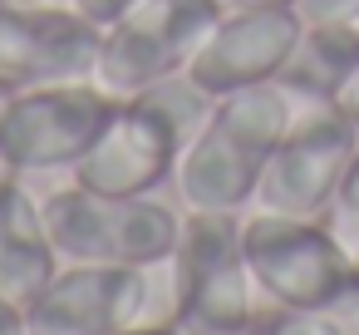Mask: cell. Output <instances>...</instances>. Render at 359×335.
<instances>
[{
    "instance_id": "obj_3",
    "label": "cell",
    "mask_w": 359,
    "mask_h": 335,
    "mask_svg": "<svg viewBox=\"0 0 359 335\" xmlns=\"http://www.w3.org/2000/svg\"><path fill=\"white\" fill-rule=\"evenodd\" d=\"M241 251L261 301L285 310H334L359 276L354 251L320 217L256 212L241 222Z\"/></svg>"
},
{
    "instance_id": "obj_24",
    "label": "cell",
    "mask_w": 359,
    "mask_h": 335,
    "mask_svg": "<svg viewBox=\"0 0 359 335\" xmlns=\"http://www.w3.org/2000/svg\"><path fill=\"white\" fill-rule=\"evenodd\" d=\"M354 271H359V251H354ZM354 286H359V276H354Z\"/></svg>"
},
{
    "instance_id": "obj_11",
    "label": "cell",
    "mask_w": 359,
    "mask_h": 335,
    "mask_svg": "<svg viewBox=\"0 0 359 335\" xmlns=\"http://www.w3.org/2000/svg\"><path fill=\"white\" fill-rule=\"evenodd\" d=\"M300 30L305 25L295 20V11H222V20L197 45L187 74L212 99L241 94L251 84H271L280 79Z\"/></svg>"
},
{
    "instance_id": "obj_4",
    "label": "cell",
    "mask_w": 359,
    "mask_h": 335,
    "mask_svg": "<svg viewBox=\"0 0 359 335\" xmlns=\"http://www.w3.org/2000/svg\"><path fill=\"white\" fill-rule=\"evenodd\" d=\"M45 227L60 251V261H114V266H168L182 217L148 197H104L89 188H60L45 202Z\"/></svg>"
},
{
    "instance_id": "obj_1",
    "label": "cell",
    "mask_w": 359,
    "mask_h": 335,
    "mask_svg": "<svg viewBox=\"0 0 359 335\" xmlns=\"http://www.w3.org/2000/svg\"><path fill=\"white\" fill-rule=\"evenodd\" d=\"M290 94L271 84H251L241 94L217 99L202 133L177 158V192L192 212H236L256 197L266 158L290 129Z\"/></svg>"
},
{
    "instance_id": "obj_9",
    "label": "cell",
    "mask_w": 359,
    "mask_h": 335,
    "mask_svg": "<svg viewBox=\"0 0 359 335\" xmlns=\"http://www.w3.org/2000/svg\"><path fill=\"white\" fill-rule=\"evenodd\" d=\"M177 158H182L177 124L148 94H133L114 104L94 148L74 163V183L104 197H148L177 173Z\"/></svg>"
},
{
    "instance_id": "obj_10",
    "label": "cell",
    "mask_w": 359,
    "mask_h": 335,
    "mask_svg": "<svg viewBox=\"0 0 359 335\" xmlns=\"http://www.w3.org/2000/svg\"><path fill=\"white\" fill-rule=\"evenodd\" d=\"M104 30L84 20L69 0L11 6L0 0V84L35 89L65 79H94Z\"/></svg>"
},
{
    "instance_id": "obj_14",
    "label": "cell",
    "mask_w": 359,
    "mask_h": 335,
    "mask_svg": "<svg viewBox=\"0 0 359 335\" xmlns=\"http://www.w3.org/2000/svg\"><path fill=\"white\" fill-rule=\"evenodd\" d=\"M231 335H344L334 310H285V306H261L241 330Z\"/></svg>"
},
{
    "instance_id": "obj_12",
    "label": "cell",
    "mask_w": 359,
    "mask_h": 335,
    "mask_svg": "<svg viewBox=\"0 0 359 335\" xmlns=\"http://www.w3.org/2000/svg\"><path fill=\"white\" fill-rule=\"evenodd\" d=\"M60 271V251L45 227V207L20 183V173L0 178V291L11 301H35Z\"/></svg>"
},
{
    "instance_id": "obj_16",
    "label": "cell",
    "mask_w": 359,
    "mask_h": 335,
    "mask_svg": "<svg viewBox=\"0 0 359 335\" xmlns=\"http://www.w3.org/2000/svg\"><path fill=\"white\" fill-rule=\"evenodd\" d=\"M69 6H74V11H79L84 20H94V25L104 30V25H114V20H118L123 11H133L138 0H69Z\"/></svg>"
},
{
    "instance_id": "obj_20",
    "label": "cell",
    "mask_w": 359,
    "mask_h": 335,
    "mask_svg": "<svg viewBox=\"0 0 359 335\" xmlns=\"http://www.w3.org/2000/svg\"><path fill=\"white\" fill-rule=\"evenodd\" d=\"M334 104H339V109H344V114H349V119L359 124V70H354V74L344 79V89L334 94Z\"/></svg>"
},
{
    "instance_id": "obj_8",
    "label": "cell",
    "mask_w": 359,
    "mask_h": 335,
    "mask_svg": "<svg viewBox=\"0 0 359 335\" xmlns=\"http://www.w3.org/2000/svg\"><path fill=\"white\" fill-rule=\"evenodd\" d=\"M153 271L114 261H65L35 301H25L30 335H114L153 320Z\"/></svg>"
},
{
    "instance_id": "obj_5",
    "label": "cell",
    "mask_w": 359,
    "mask_h": 335,
    "mask_svg": "<svg viewBox=\"0 0 359 335\" xmlns=\"http://www.w3.org/2000/svg\"><path fill=\"white\" fill-rule=\"evenodd\" d=\"M222 20V0H138L114 25H104L94 84L114 99H133L148 84L182 74Z\"/></svg>"
},
{
    "instance_id": "obj_7",
    "label": "cell",
    "mask_w": 359,
    "mask_h": 335,
    "mask_svg": "<svg viewBox=\"0 0 359 335\" xmlns=\"http://www.w3.org/2000/svg\"><path fill=\"white\" fill-rule=\"evenodd\" d=\"M359 153V124L334 104L315 99L305 114L290 119L285 138L266 158L256 212H290V217H320L339 202V183Z\"/></svg>"
},
{
    "instance_id": "obj_13",
    "label": "cell",
    "mask_w": 359,
    "mask_h": 335,
    "mask_svg": "<svg viewBox=\"0 0 359 335\" xmlns=\"http://www.w3.org/2000/svg\"><path fill=\"white\" fill-rule=\"evenodd\" d=\"M354 70H359V25H305L276 84L315 104L334 99Z\"/></svg>"
},
{
    "instance_id": "obj_2",
    "label": "cell",
    "mask_w": 359,
    "mask_h": 335,
    "mask_svg": "<svg viewBox=\"0 0 359 335\" xmlns=\"http://www.w3.org/2000/svg\"><path fill=\"white\" fill-rule=\"evenodd\" d=\"M168 320L182 335H231L241 330L256 306V281L241 251L236 212H192L182 217L177 247L168 256Z\"/></svg>"
},
{
    "instance_id": "obj_22",
    "label": "cell",
    "mask_w": 359,
    "mask_h": 335,
    "mask_svg": "<svg viewBox=\"0 0 359 335\" xmlns=\"http://www.w3.org/2000/svg\"><path fill=\"white\" fill-rule=\"evenodd\" d=\"M11 99H15V89H11V84H0V114L11 109Z\"/></svg>"
},
{
    "instance_id": "obj_23",
    "label": "cell",
    "mask_w": 359,
    "mask_h": 335,
    "mask_svg": "<svg viewBox=\"0 0 359 335\" xmlns=\"http://www.w3.org/2000/svg\"><path fill=\"white\" fill-rule=\"evenodd\" d=\"M11 6H50V0H11Z\"/></svg>"
},
{
    "instance_id": "obj_21",
    "label": "cell",
    "mask_w": 359,
    "mask_h": 335,
    "mask_svg": "<svg viewBox=\"0 0 359 335\" xmlns=\"http://www.w3.org/2000/svg\"><path fill=\"white\" fill-rule=\"evenodd\" d=\"M295 0H222V11H290Z\"/></svg>"
},
{
    "instance_id": "obj_17",
    "label": "cell",
    "mask_w": 359,
    "mask_h": 335,
    "mask_svg": "<svg viewBox=\"0 0 359 335\" xmlns=\"http://www.w3.org/2000/svg\"><path fill=\"white\" fill-rule=\"evenodd\" d=\"M0 335H30V325H25V306L11 301L6 291H0Z\"/></svg>"
},
{
    "instance_id": "obj_19",
    "label": "cell",
    "mask_w": 359,
    "mask_h": 335,
    "mask_svg": "<svg viewBox=\"0 0 359 335\" xmlns=\"http://www.w3.org/2000/svg\"><path fill=\"white\" fill-rule=\"evenodd\" d=\"M114 335H182V330L163 315V320H138V325H123V330H114Z\"/></svg>"
},
{
    "instance_id": "obj_6",
    "label": "cell",
    "mask_w": 359,
    "mask_h": 335,
    "mask_svg": "<svg viewBox=\"0 0 359 335\" xmlns=\"http://www.w3.org/2000/svg\"><path fill=\"white\" fill-rule=\"evenodd\" d=\"M114 94L94 79L35 84L15 89L11 109L0 114V168L6 173H60L74 168L114 114Z\"/></svg>"
},
{
    "instance_id": "obj_15",
    "label": "cell",
    "mask_w": 359,
    "mask_h": 335,
    "mask_svg": "<svg viewBox=\"0 0 359 335\" xmlns=\"http://www.w3.org/2000/svg\"><path fill=\"white\" fill-rule=\"evenodd\" d=\"M300 25H359V0H295Z\"/></svg>"
},
{
    "instance_id": "obj_18",
    "label": "cell",
    "mask_w": 359,
    "mask_h": 335,
    "mask_svg": "<svg viewBox=\"0 0 359 335\" xmlns=\"http://www.w3.org/2000/svg\"><path fill=\"white\" fill-rule=\"evenodd\" d=\"M339 207L359 217V153H354V163H349V173H344V183H339Z\"/></svg>"
}]
</instances>
